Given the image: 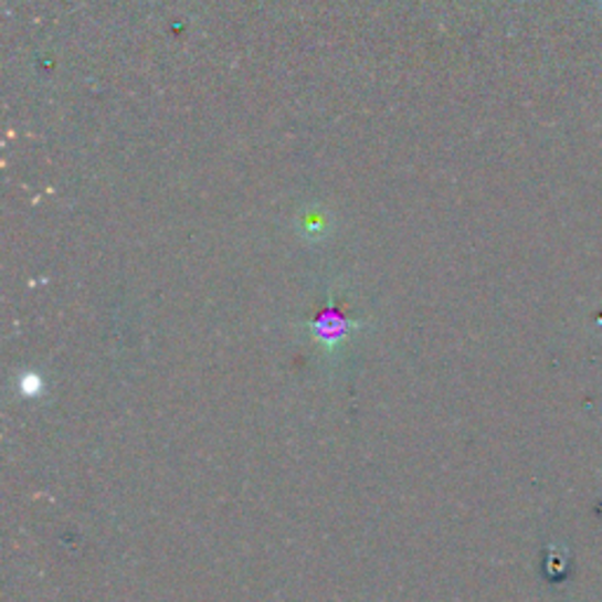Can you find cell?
Here are the masks:
<instances>
[{
	"label": "cell",
	"instance_id": "1",
	"mask_svg": "<svg viewBox=\"0 0 602 602\" xmlns=\"http://www.w3.org/2000/svg\"><path fill=\"white\" fill-rule=\"evenodd\" d=\"M351 327H353V323L346 318V314L341 311V308H337L330 302V306H327L325 311H320V316L311 325V335L316 337L318 344L332 346V351H337L335 346H339L346 339V335L351 332Z\"/></svg>",
	"mask_w": 602,
	"mask_h": 602
}]
</instances>
